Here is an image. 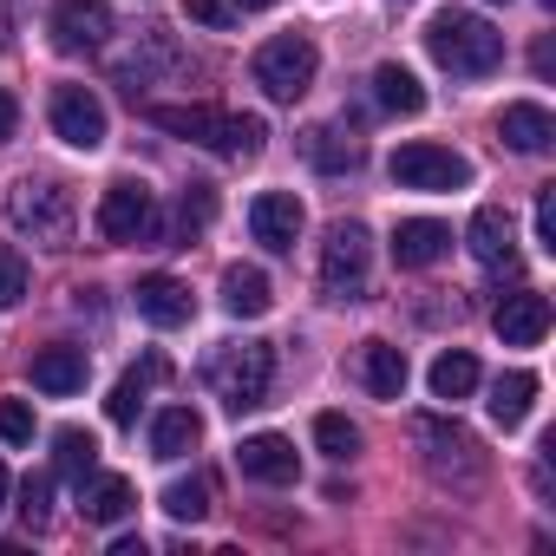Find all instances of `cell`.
<instances>
[{
  "instance_id": "cell-25",
  "label": "cell",
  "mask_w": 556,
  "mask_h": 556,
  "mask_svg": "<svg viewBox=\"0 0 556 556\" xmlns=\"http://www.w3.org/2000/svg\"><path fill=\"white\" fill-rule=\"evenodd\" d=\"M374 105L393 112V118H419V112H426V86H419L406 66H380V73H374Z\"/></svg>"
},
{
  "instance_id": "cell-44",
  "label": "cell",
  "mask_w": 556,
  "mask_h": 556,
  "mask_svg": "<svg viewBox=\"0 0 556 556\" xmlns=\"http://www.w3.org/2000/svg\"><path fill=\"white\" fill-rule=\"evenodd\" d=\"M543 8H556V0H543Z\"/></svg>"
},
{
  "instance_id": "cell-23",
  "label": "cell",
  "mask_w": 556,
  "mask_h": 556,
  "mask_svg": "<svg viewBox=\"0 0 556 556\" xmlns=\"http://www.w3.org/2000/svg\"><path fill=\"white\" fill-rule=\"evenodd\" d=\"M361 380H367L374 400H400V393H406V354H400L393 341H367V354H361Z\"/></svg>"
},
{
  "instance_id": "cell-10",
  "label": "cell",
  "mask_w": 556,
  "mask_h": 556,
  "mask_svg": "<svg viewBox=\"0 0 556 556\" xmlns=\"http://www.w3.org/2000/svg\"><path fill=\"white\" fill-rule=\"evenodd\" d=\"M53 131L73 144V151H99L105 144V105L92 86H60L53 92Z\"/></svg>"
},
{
  "instance_id": "cell-14",
  "label": "cell",
  "mask_w": 556,
  "mask_h": 556,
  "mask_svg": "<svg viewBox=\"0 0 556 556\" xmlns=\"http://www.w3.org/2000/svg\"><path fill=\"white\" fill-rule=\"evenodd\" d=\"M131 302H138V315L151 328H184L197 315V302H190V289L177 282V275H144V282L131 289Z\"/></svg>"
},
{
  "instance_id": "cell-20",
  "label": "cell",
  "mask_w": 556,
  "mask_h": 556,
  "mask_svg": "<svg viewBox=\"0 0 556 556\" xmlns=\"http://www.w3.org/2000/svg\"><path fill=\"white\" fill-rule=\"evenodd\" d=\"M223 308L236 315V321H255V315H268L275 308V289H268V275L262 268H223Z\"/></svg>"
},
{
  "instance_id": "cell-40",
  "label": "cell",
  "mask_w": 556,
  "mask_h": 556,
  "mask_svg": "<svg viewBox=\"0 0 556 556\" xmlns=\"http://www.w3.org/2000/svg\"><path fill=\"white\" fill-rule=\"evenodd\" d=\"M14 131H21V99L0 92V144H14Z\"/></svg>"
},
{
  "instance_id": "cell-9",
  "label": "cell",
  "mask_w": 556,
  "mask_h": 556,
  "mask_svg": "<svg viewBox=\"0 0 556 556\" xmlns=\"http://www.w3.org/2000/svg\"><path fill=\"white\" fill-rule=\"evenodd\" d=\"M53 47L60 53H99L112 40V8L105 0H53Z\"/></svg>"
},
{
  "instance_id": "cell-29",
  "label": "cell",
  "mask_w": 556,
  "mask_h": 556,
  "mask_svg": "<svg viewBox=\"0 0 556 556\" xmlns=\"http://www.w3.org/2000/svg\"><path fill=\"white\" fill-rule=\"evenodd\" d=\"M432 393H439V400H471V393H478V361H471L465 348H445V354L432 361Z\"/></svg>"
},
{
  "instance_id": "cell-27",
  "label": "cell",
  "mask_w": 556,
  "mask_h": 556,
  "mask_svg": "<svg viewBox=\"0 0 556 556\" xmlns=\"http://www.w3.org/2000/svg\"><path fill=\"white\" fill-rule=\"evenodd\" d=\"M138 40H144V53H131V60H118V79H125L131 92H138V86H144V79H151L157 66H177V47H170V34H164V27H144Z\"/></svg>"
},
{
  "instance_id": "cell-35",
  "label": "cell",
  "mask_w": 556,
  "mask_h": 556,
  "mask_svg": "<svg viewBox=\"0 0 556 556\" xmlns=\"http://www.w3.org/2000/svg\"><path fill=\"white\" fill-rule=\"evenodd\" d=\"M27 302V262L14 249H0V308H21Z\"/></svg>"
},
{
  "instance_id": "cell-26",
  "label": "cell",
  "mask_w": 556,
  "mask_h": 556,
  "mask_svg": "<svg viewBox=\"0 0 556 556\" xmlns=\"http://www.w3.org/2000/svg\"><path fill=\"white\" fill-rule=\"evenodd\" d=\"M530 406H536V374H504L497 387H491V419L504 426V432H517L523 419H530Z\"/></svg>"
},
{
  "instance_id": "cell-37",
  "label": "cell",
  "mask_w": 556,
  "mask_h": 556,
  "mask_svg": "<svg viewBox=\"0 0 556 556\" xmlns=\"http://www.w3.org/2000/svg\"><path fill=\"white\" fill-rule=\"evenodd\" d=\"M177 216H184V236H190V229H203V223L216 216V190H210V184H190V190H184V210H177Z\"/></svg>"
},
{
  "instance_id": "cell-22",
  "label": "cell",
  "mask_w": 556,
  "mask_h": 556,
  "mask_svg": "<svg viewBox=\"0 0 556 556\" xmlns=\"http://www.w3.org/2000/svg\"><path fill=\"white\" fill-rule=\"evenodd\" d=\"M361 138L354 131H341V125H315L308 131V164L315 170H328V177H341V170H361Z\"/></svg>"
},
{
  "instance_id": "cell-42",
  "label": "cell",
  "mask_w": 556,
  "mask_h": 556,
  "mask_svg": "<svg viewBox=\"0 0 556 556\" xmlns=\"http://www.w3.org/2000/svg\"><path fill=\"white\" fill-rule=\"evenodd\" d=\"M8 491H14V478H8V465H0V510H8Z\"/></svg>"
},
{
  "instance_id": "cell-34",
  "label": "cell",
  "mask_w": 556,
  "mask_h": 556,
  "mask_svg": "<svg viewBox=\"0 0 556 556\" xmlns=\"http://www.w3.org/2000/svg\"><path fill=\"white\" fill-rule=\"evenodd\" d=\"M21 523L27 530H47L53 523V478H27L21 484Z\"/></svg>"
},
{
  "instance_id": "cell-15",
  "label": "cell",
  "mask_w": 556,
  "mask_h": 556,
  "mask_svg": "<svg viewBox=\"0 0 556 556\" xmlns=\"http://www.w3.org/2000/svg\"><path fill=\"white\" fill-rule=\"evenodd\" d=\"M497 138H504L517 157H543V151L556 144V118H549L543 105L517 99V105H504V118H497Z\"/></svg>"
},
{
  "instance_id": "cell-24",
  "label": "cell",
  "mask_w": 556,
  "mask_h": 556,
  "mask_svg": "<svg viewBox=\"0 0 556 556\" xmlns=\"http://www.w3.org/2000/svg\"><path fill=\"white\" fill-rule=\"evenodd\" d=\"M197 439H203V419L190 406H164L151 419V458H184V452H197Z\"/></svg>"
},
{
  "instance_id": "cell-1",
  "label": "cell",
  "mask_w": 556,
  "mask_h": 556,
  "mask_svg": "<svg viewBox=\"0 0 556 556\" xmlns=\"http://www.w3.org/2000/svg\"><path fill=\"white\" fill-rule=\"evenodd\" d=\"M426 53H432L445 73H458V79H484V73H497V60H504V34H497L491 21L452 8V14H432Z\"/></svg>"
},
{
  "instance_id": "cell-36",
  "label": "cell",
  "mask_w": 556,
  "mask_h": 556,
  "mask_svg": "<svg viewBox=\"0 0 556 556\" xmlns=\"http://www.w3.org/2000/svg\"><path fill=\"white\" fill-rule=\"evenodd\" d=\"M0 439H8V445L34 439V406L27 400H0Z\"/></svg>"
},
{
  "instance_id": "cell-6",
  "label": "cell",
  "mask_w": 556,
  "mask_h": 556,
  "mask_svg": "<svg viewBox=\"0 0 556 556\" xmlns=\"http://www.w3.org/2000/svg\"><path fill=\"white\" fill-rule=\"evenodd\" d=\"M367 268H374V236L367 223H334L321 242V289L334 302H361L367 295Z\"/></svg>"
},
{
  "instance_id": "cell-3",
  "label": "cell",
  "mask_w": 556,
  "mask_h": 556,
  "mask_svg": "<svg viewBox=\"0 0 556 556\" xmlns=\"http://www.w3.org/2000/svg\"><path fill=\"white\" fill-rule=\"evenodd\" d=\"M275 387V348L268 341H242V348H223L210 361V393L229 406V413H255Z\"/></svg>"
},
{
  "instance_id": "cell-33",
  "label": "cell",
  "mask_w": 556,
  "mask_h": 556,
  "mask_svg": "<svg viewBox=\"0 0 556 556\" xmlns=\"http://www.w3.org/2000/svg\"><path fill=\"white\" fill-rule=\"evenodd\" d=\"M203 510H210V478H177V484H164V517L197 523Z\"/></svg>"
},
{
  "instance_id": "cell-43",
  "label": "cell",
  "mask_w": 556,
  "mask_h": 556,
  "mask_svg": "<svg viewBox=\"0 0 556 556\" xmlns=\"http://www.w3.org/2000/svg\"><path fill=\"white\" fill-rule=\"evenodd\" d=\"M236 8H242V14H262V8H275V0H236Z\"/></svg>"
},
{
  "instance_id": "cell-28",
  "label": "cell",
  "mask_w": 556,
  "mask_h": 556,
  "mask_svg": "<svg viewBox=\"0 0 556 556\" xmlns=\"http://www.w3.org/2000/svg\"><path fill=\"white\" fill-rule=\"evenodd\" d=\"M262 144H268V125H262L255 112H223V138H216L223 157L249 164V157H262Z\"/></svg>"
},
{
  "instance_id": "cell-31",
  "label": "cell",
  "mask_w": 556,
  "mask_h": 556,
  "mask_svg": "<svg viewBox=\"0 0 556 556\" xmlns=\"http://www.w3.org/2000/svg\"><path fill=\"white\" fill-rule=\"evenodd\" d=\"M53 465H60V478L86 484V478H92V465H99V439H92V432H79V426L53 432Z\"/></svg>"
},
{
  "instance_id": "cell-30",
  "label": "cell",
  "mask_w": 556,
  "mask_h": 556,
  "mask_svg": "<svg viewBox=\"0 0 556 556\" xmlns=\"http://www.w3.org/2000/svg\"><path fill=\"white\" fill-rule=\"evenodd\" d=\"M164 374H170V367H164V354H151L138 374H125V380L112 387V400H105L112 426H131V419H138V400H144V387H151V380H164Z\"/></svg>"
},
{
  "instance_id": "cell-41",
  "label": "cell",
  "mask_w": 556,
  "mask_h": 556,
  "mask_svg": "<svg viewBox=\"0 0 556 556\" xmlns=\"http://www.w3.org/2000/svg\"><path fill=\"white\" fill-rule=\"evenodd\" d=\"M530 60H536V79H549V73H556V47H549V40H536V53H530Z\"/></svg>"
},
{
  "instance_id": "cell-21",
  "label": "cell",
  "mask_w": 556,
  "mask_h": 556,
  "mask_svg": "<svg viewBox=\"0 0 556 556\" xmlns=\"http://www.w3.org/2000/svg\"><path fill=\"white\" fill-rule=\"evenodd\" d=\"M151 125L190 138V144H210V151H216V138H223V112H216V105H151Z\"/></svg>"
},
{
  "instance_id": "cell-7",
  "label": "cell",
  "mask_w": 556,
  "mask_h": 556,
  "mask_svg": "<svg viewBox=\"0 0 556 556\" xmlns=\"http://www.w3.org/2000/svg\"><path fill=\"white\" fill-rule=\"evenodd\" d=\"M92 223H99L105 242H151V236H157V197H151V184H138V177L105 184Z\"/></svg>"
},
{
  "instance_id": "cell-13",
  "label": "cell",
  "mask_w": 556,
  "mask_h": 556,
  "mask_svg": "<svg viewBox=\"0 0 556 556\" xmlns=\"http://www.w3.org/2000/svg\"><path fill=\"white\" fill-rule=\"evenodd\" d=\"M491 328H497V341H504V348H536V341L549 334V295H536V289L504 295V302H497V315H491Z\"/></svg>"
},
{
  "instance_id": "cell-16",
  "label": "cell",
  "mask_w": 556,
  "mask_h": 556,
  "mask_svg": "<svg viewBox=\"0 0 556 556\" xmlns=\"http://www.w3.org/2000/svg\"><path fill=\"white\" fill-rule=\"evenodd\" d=\"M471 255L484 262V268H517V229H510V210H497V203H484L478 216H471Z\"/></svg>"
},
{
  "instance_id": "cell-11",
  "label": "cell",
  "mask_w": 556,
  "mask_h": 556,
  "mask_svg": "<svg viewBox=\"0 0 556 556\" xmlns=\"http://www.w3.org/2000/svg\"><path fill=\"white\" fill-rule=\"evenodd\" d=\"M302 223H308V210H302V197L295 190H262L255 203H249V236L262 242V249H295V236H302Z\"/></svg>"
},
{
  "instance_id": "cell-8",
  "label": "cell",
  "mask_w": 556,
  "mask_h": 556,
  "mask_svg": "<svg viewBox=\"0 0 556 556\" xmlns=\"http://www.w3.org/2000/svg\"><path fill=\"white\" fill-rule=\"evenodd\" d=\"M393 184L400 190H465L471 184V164L452 151V144H400L393 151Z\"/></svg>"
},
{
  "instance_id": "cell-17",
  "label": "cell",
  "mask_w": 556,
  "mask_h": 556,
  "mask_svg": "<svg viewBox=\"0 0 556 556\" xmlns=\"http://www.w3.org/2000/svg\"><path fill=\"white\" fill-rule=\"evenodd\" d=\"M445 249H452V229L432 223V216H413V223L393 229V262H400V268H432Z\"/></svg>"
},
{
  "instance_id": "cell-18",
  "label": "cell",
  "mask_w": 556,
  "mask_h": 556,
  "mask_svg": "<svg viewBox=\"0 0 556 556\" xmlns=\"http://www.w3.org/2000/svg\"><path fill=\"white\" fill-rule=\"evenodd\" d=\"M79 510H86V523H125L138 510V491H131V478L105 471V478H86L79 484Z\"/></svg>"
},
{
  "instance_id": "cell-39",
  "label": "cell",
  "mask_w": 556,
  "mask_h": 556,
  "mask_svg": "<svg viewBox=\"0 0 556 556\" xmlns=\"http://www.w3.org/2000/svg\"><path fill=\"white\" fill-rule=\"evenodd\" d=\"M184 14H190L197 27H229V8H223V0H184Z\"/></svg>"
},
{
  "instance_id": "cell-32",
  "label": "cell",
  "mask_w": 556,
  "mask_h": 556,
  "mask_svg": "<svg viewBox=\"0 0 556 556\" xmlns=\"http://www.w3.org/2000/svg\"><path fill=\"white\" fill-rule=\"evenodd\" d=\"M315 445H321L334 465H348V458L361 452V426H354V419H341V413H321V419H315Z\"/></svg>"
},
{
  "instance_id": "cell-12",
  "label": "cell",
  "mask_w": 556,
  "mask_h": 556,
  "mask_svg": "<svg viewBox=\"0 0 556 556\" xmlns=\"http://www.w3.org/2000/svg\"><path fill=\"white\" fill-rule=\"evenodd\" d=\"M236 465H242V478H255V484H295V478H302V458H295V445H289L282 432H249V439L236 445Z\"/></svg>"
},
{
  "instance_id": "cell-4",
  "label": "cell",
  "mask_w": 556,
  "mask_h": 556,
  "mask_svg": "<svg viewBox=\"0 0 556 556\" xmlns=\"http://www.w3.org/2000/svg\"><path fill=\"white\" fill-rule=\"evenodd\" d=\"M255 86L275 99V105H295L308 86H315V73H321V53H315V40L308 34H275V40H262L255 47Z\"/></svg>"
},
{
  "instance_id": "cell-38",
  "label": "cell",
  "mask_w": 556,
  "mask_h": 556,
  "mask_svg": "<svg viewBox=\"0 0 556 556\" xmlns=\"http://www.w3.org/2000/svg\"><path fill=\"white\" fill-rule=\"evenodd\" d=\"M536 249H549V255H556V184H543V190H536Z\"/></svg>"
},
{
  "instance_id": "cell-5",
  "label": "cell",
  "mask_w": 556,
  "mask_h": 556,
  "mask_svg": "<svg viewBox=\"0 0 556 556\" xmlns=\"http://www.w3.org/2000/svg\"><path fill=\"white\" fill-rule=\"evenodd\" d=\"M413 439H419L426 471L439 484H458V491H478L484 484V452H478V439L458 419H413Z\"/></svg>"
},
{
  "instance_id": "cell-2",
  "label": "cell",
  "mask_w": 556,
  "mask_h": 556,
  "mask_svg": "<svg viewBox=\"0 0 556 556\" xmlns=\"http://www.w3.org/2000/svg\"><path fill=\"white\" fill-rule=\"evenodd\" d=\"M8 216H14L21 236H34V242H47V249H66V242H73V223H79V203H73V190H66L60 177H27V184L14 190Z\"/></svg>"
},
{
  "instance_id": "cell-19",
  "label": "cell",
  "mask_w": 556,
  "mask_h": 556,
  "mask_svg": "<svg viewBox=\"0 0 556 556\" xmlns=\"http://www.w3.org/2000/svg\"><path fill=\"white\" fill-rule=\"evenodd\" d=\"M34 387L40 393H53V400H66V393H79L86 387V348H40L34 354Z\"/></svg>"
}]
</instances>
